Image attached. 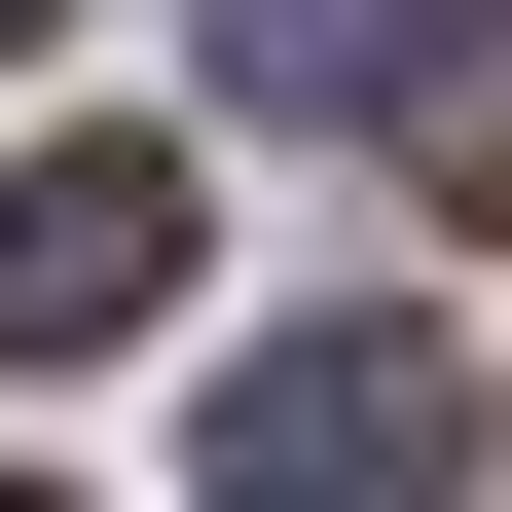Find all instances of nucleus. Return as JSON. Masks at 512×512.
Here are the masks:
<instances>
[{"label": "nucleus", "instance_id": "nucleus-1", "mask_svg": "<svg viewBox=\"0 0 512 512\" xmlns=\"http://www.w3.org/2000/svg\"><path fill=\"white\" fill-rule=\"evenodd\" d=\"M220 512H439V330H256L220 366Z\"/></svg>", "mask_w": 512, "mask_h": 512}, {"label": "nucleus", "instance_id": "nucleus-4", "mask_svg": "<svg viewBox=\"0 0 512 512\" xmlns=\"http://www.w3.org/2000/svg\"><path fill=\"white\" fill-rule=\"evenodd\" d=\"M403 147H439V220H512V37H403Z\"/></svg>", "mask_w": 512, "mask_h": 512}, {"label": "nucleus", "instance_id": "nucleus-2", "mask_svg": "<svg viewBox=\"0 0 512 512\" xmlns=\"http://www.w3.org/2000/svg\"><path fill=\"white\" fill-rule=\"evenodd\" d=\"M147 293H183V183L147 147H0V366H110Z\"/></svg>", "mask_w": 512, "mask_h": 512}, {"label": "nucleus", "instance_id": "nucleus-5", "mask_svg": "<svg viewBox=\"0 0 512 512\" xmlns=\"http://www.w3.org/2000/svg\"><path fill=\"white\" fill-rule=\"evenodd\" d=\"M37 37H74V0H0V74H37Z\"/></svg>", "mask_w": 512, "mask_h": 512}, {"label": "nucleus", "instance_id": "nucleus-3", "mask_svg": "<svg viewBox=\"0 0 512 512\" xmlns=\"http://www.w3.org/2000/svg\"><path fill=\"white\" fill-rule=\"evenodd\" d=\"M220 74L256 110H403V0H220Z\"/></svg>", "mask_w": 512, "mask_h": 512}]
</instances>
